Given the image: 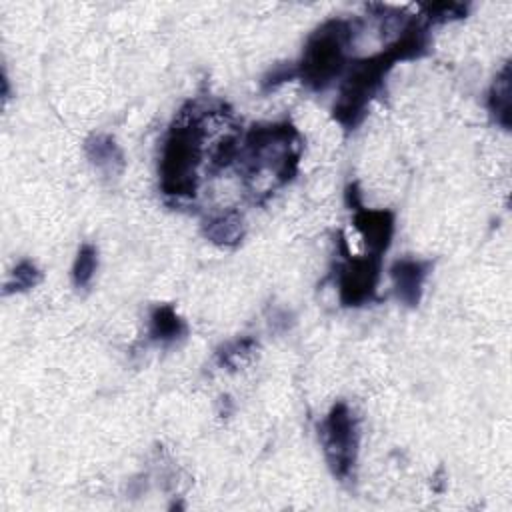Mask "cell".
I'll list each match as a JSON object with an SVG mask.
<instances>
[{
	"label": "cell",
	"instance_id": "1",
	"mask_svg": "<svg viewBox=\"0 0 512 512\" xmlns=\"http://www.w3.org/2000/svg\"><path fill=\"white\" fill-rule=\"evenodd\" d=\"M430 52V26L420 16H410L402 32L380 52L350 62L340 94L332 106V118L354 132L366 118L370 102L384 88L388 74L398 62L418 60Z\"/></svg>",
	"mask_w": 512,
	"mask_h": 512
},
{
	"label": "cell",
	"instance_id": "2",
	"mask_svg": "<svg viewBox=\"0 0 512 512\" xmlns=\"http://www.w3.org/2000/svg\"><path fill=\"white\" fill-rule=\"evenodd\" d=\"M204 116L194 102H186L170 124L158 160V186L168 198L188 200L198 192V168L204 156Z\"/></svg>",
	"mask_w": 512,
	"mask_h": 512
},
{
	"label": "cell",
	"instance_id": "3",
	"mask_svg": "<svg viewBox=\"0 0 512 512\" xmlns=\"http://www.w3.org/2000/svg\"><path fill=\"white\" fill-rule=\"evenodd\" d=\"M302 154V138L290 120L252 124L240 138L238 170L244 178L270 170L276 186L292 182L298 174Z\"/></svg>",
	"mask_w": 512,
	"mask_h": 512
},
{
	"label": "cell",
	"instance_id": "4",
	"mask_svg": "<svg viewBox=\"0 0 512 512\" xmlns=\"http://www.w3.org/2000/svg\"><path fill=\"white\" fill-rule=\"evenodd\" d=\"M358 30L356 18H328L316 26L294 62L296 80L312 92L328 90L350 66V48Z\"/></svg>",
	"mask_w": 512,
	"mask_h": 512
},
{
	"label": "cell",
	"instance_id": "5",
	"mask_svg": "<svg viewBox=\"0 0 512 512\" xmlns=\"http://www.w3.org/2000/svg\"><path fill=\"white\" fill-rule=\"evenodd\" d=\"M318 438L332 476L338 482L352 480L360 450V424L344 400L330 406L318 424Z\"/></svg>",
	"mask_w": 512,
	"mask_h": 512
},
{
	"label": "cell",
	"instance_id": "6",
	"mask_svg": "<svg viewBox=\"0 0 512 512\" xmlns=\"http://www.w3.org/2000/svg\"><path fill=\"white\" fill-rule=\"evenodd\" d=\"M338 244L342 254V260L336 266L334 274L338 300L344 308L366 306L376 300L378 282L382 276V258L374 254L352 256L342 232H338Z\"/></svg>",
	"mask_w": 512,
	"mask_h": 512
},
{
	"label": "cell",
	"instance_id": "7",
	"mask_svg": "<svg viewBox=\"0 0 512 512\" xmlns=\"http://www.w3.org/2000/svg\"><path fill=\"white\" fill-rule=\"evenodd\" d=\"M344 200L346 206L352 210V224L366 246V254L384 258L394 238L396 214L386 208H366L358 182H350L346 186Z\"/></svg>",
	"mask_w": 512,
	"mask_h": 512
},
{
	"label": "cell",
	"instance_id": "8",
	"mask_svg": "<svg viewBox=\"0 0 512 512\" xmlns=\"http://www.w3.org/2000/svg\"><path fill=\"white\" fill-rule=\"evenodd\" d=\"M434 268L432 260L402 256L390 266V280L398 302L416 308L424 296V284Z\"/></svg>",
	"mask_w": 512,
	"mask_h": 512
},
{
	"label": "cell",
	"instance_id": "9",
	"mask_svg": "<svg viewBox=\"0 0 512 512\" xmlns=\"http://www.w3.org/2000/svg\"><path fill=\"white\" fill-rule=\"evenodd\" d=\"M188 336V324L172 304H156L148 312L146 338L154 346H174Z\"/></svg>",
	"mask_w": 512,
	"mask_h": 512
},
{
	"label": "cell",
	"instance_id": "10",
	"mask_svg": "<svg viewBox=\"0 0 512 512\" xmlns=\"http://www.w3.org/2000/svg\"><path fill=\"white\" fill-rule=\"evenodd\" d=\"M84 154L90 160V164L98 172H102L106 178H114L124 172V166H126L124 152L116 142V138L110 134H104V132L90 134L84 140Z\"/></svg>",
	"mask_w": 512,
	"mask_h": 512
},
{
	"label": "cell",
	"instance_id": "11",
	"mask_svg": "<svg viewBox=\"0 0 512 512\" xmlns=\"http://www.w3.org/2000/svg\"><path fill=\"white\" fill-rule=\"evenodd\" d=\"M202 234L208 242L220 248H236L244 240L246 226L238 210L228 208L224 212L212 214L202 224Z\"/></svg>",
	"mask_w": 512,
	"mask_h": 512
},
{
	"label": "cell",
	"instance_id": "12",
	"mask_svg": "<svg viewBox=\"0 0 512 512\" xmlns=\"http://www.w3.org/2000/svg\"><path fill=\"white\" fill-rule=\"evenodd\" d=\"M510 80H512V74H510V62H504V66L496 72L490 88H488V94H486V110L492 118V122L502 128V130H510L512 126V112H510V106H512V98H510Z\"/></svg>",
	"mask_w": 512,
	"mask_h": 512
},
{
	"label": "cell",
	"instance_id": "13",
	"mask_svg": "<svg viewBox=\"0 0 512 512\" xmlns=\"http://www.w3.org/2000/svg\"><path fill=\"white\" fill-rule=\"evenodd\" d=\"M98 270V248L92 242H82L76 250V258L72 262V284L78 290H86Z\"/></svg>",
	"mask_w": 512,
	"mask_h": 512
},
{
	"label": "cell",
	"instance_id": "14",
	"mask_svg": "<svg viewBox=\"0 0 512 512\" xmlns=\"http://www.w3.org/2000/svg\"><path fill=\"white\" fill-rule=\"evenodd\" d=\"M42 282V270L38 264L30 258H22L16 262V266L10 270L6 282H4V294H22L32 288H36Z\"/></svg>",
	"mask_w": 512,
	"mask_h": 512
},
{
	"label": "cell",
	"instance_id": "15",
	"mask_svg": "<svg viewBox=\"0 0 512 512\" xmlns=\"http://www.w3.org/2000/svg\"><path fill=\"white\" fill-rule=\"evenodd\" d=\"M420 18L430 24H448L456 20H464L470 12V4L466 2H422L420 6Z\"/></svg>",
	"mask_w": 512,
	"mask_h": 512
},
{
	"label": "cell",
	"instance_id": "16",
	"mask_svg": "<svg viewBox=\"0 0 512 512\" xmlns=\"http://www.w3.org/2000/svg\"><path fill=\"white\" fill-rule=\"evenodd\" d=\"M258 348L256 338L252 336H240L234 340L224 342L220 348H216L214 352V362L220 368H234L240 360H244L246 356H250L254 350Z\"/></svg>",
	"mask_w": 512,
	"mask_h": 512
},
{
	"label": "cell",
	"instance_id": "17",
	"mask_svg": "<svg viewBox=\"0 0 512 512\" xmlns=\"http://www.w3.org/2000/svg\"><path fill=\"white\" fill-rule=\"evenodd\" d=\"M238 150H240V136L238 134L224 136L214 146V150L210 154V172L216 174L220 170H226V168L234 166L236 158H238Z\"/></svg>",
	"mask_w": 512,
	"mask_h": 512
},
{
	"label": "cell",
	"instance_id": "18",
	"mask_svg": "<svg viewBox=\"0 0 512 512\" xmlns=\"http://www.w3.org/2000/svg\"><path fill=\"white\" fill-rule=\"evenodd\" d=\"M296 80V66L294 62H278L274 64L260 80V90L262 92H272L278 86Z\"/></svg>",
	"mask_w": 512,
	"mask_h": 512
}]
</instances>
